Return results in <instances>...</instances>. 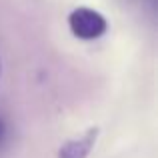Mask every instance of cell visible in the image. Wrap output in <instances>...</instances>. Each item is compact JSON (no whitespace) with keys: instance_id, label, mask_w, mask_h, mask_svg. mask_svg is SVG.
Returning <instances> with one entry per match:
<instances>
[{"instance_id":"cell-1","label":"cell","mask_w":158,"mask_h":158,"mask_svg":"<svg viewBox=\"0 0 158 158\" xmlns=\"http://www.w3.org/2000/svg\"><path fill=\"white\" fill-rule=\"evenodd\" d=\"M68 26L76 38L80 40H96L106 32L108 24L106 18L100 12L92 10V8H76L70 12L68 16Z\"/></svg>"},{"instance_id":"cell-2","label":"cell","mask_w":158,"mask_h":158,"mask_svg":"<svg viewBox=\"0 0 158 158\" xmlns=\"http://www.w3.org/2000/svg\"><path fill=\"white\" fill-rule=\"evenodd\" d=\"M96 138H98V128L96 126L88 128L82 136L66 140V142L58 148V158H86L90 154V150L94 148Z\"/></svg>"},{"instance_id":"cell-3","label":"cell","mask_w":158,"mask_h":158,"mask_svg":"<svg viewBox=\"0 0 158 158\" xmlns=\"http://www.w3.org/2000/svg\"><path fill=\"white\" fill-rule=\"evenodd\" d=\"M6 134H8V126H6V122H4V118L0 116V146H2L4 140H6Z\"/></svg>"}]
</instances>
